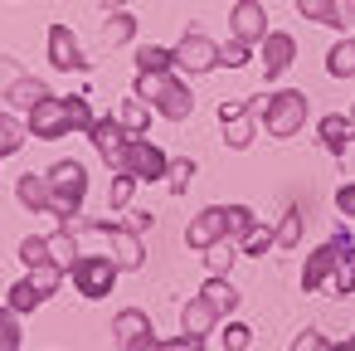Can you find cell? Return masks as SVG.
I'll use <instances>...</instances> for the list:
<instances>
[{"mask_svg":"<svg viewBox=\"0 0 355 351\" xmlns=\"http://www.w3.org/2000/svg\"><path fill=\"white\" fill-rule=\"evenodd\" d=\"M302 117H306V98H302V93H277V98H272V108H268V127H272L277 137L297 132V127H302Z\"/></svg>","mask_w":355,"mask_h":351,"instance_id":"1","label":"cell"},{"mask_svg":"<svg viewBox=\"0 0 355 351\" xmlns=\"http://www.w3.org/2000/svg\"><path fill=\"white\" fill-rule=\"evenodd\" d=\"M49 59H54L59 69H83V64H88V59L78 54V44H73V35H69L64 25H54V30H49Z\"/></svg>","mask_w":355,"mask_h":351,"instance_id":"2","label":"cell"},{"mask_svg":"<svg viewBox=\"0 0 355 351\" xmlns=\"http://www.w3.org/2000/svg\"><path fill=\"white\" fill-rule=\"evenodd\" d=\"M263 6H258V0H243V6L234 10V30H239V40L248 44V40H263Z\"/></svg>","mask_w":355,"mask_h":351,"instance_id":"3","label":"cell"},{"mask_svg":"<svg viewBox=\"0 0 355 351\" xmlns=\"http://www.w3.org/2000/svg\"><path fill=\"white\" fill-rule=\"evenodd\" d=\"M292 64V40L287 35H268V44H263V74H282Z\"/></svg>","mask_w":355,"mask_h":351,"instance_id":"4","label":"cell"},{"mask_svg":"<svg viewBox=\"0 0 355 351\" xmlns=\"http://www.w3.org/2000/svg\"><path fill=\"white\" fill-rule=\"evenodd\" d=\"M78 283H83L88 297H103V288L112 283V268L107 263H78Z\"/></svg>","mask_w":355,"mask_h":351,"instance_id":"5","label":"cell"},{"mask_svg":"<svg viewBox=\"0 0 355 351\" xmlns=\"http://www.w3.org/2000/svg\"><path fill=\"white\" fill-rule=\"evenodd\" d=\"M180 64L185 69H209L214 64V44L209 40H185L180 44Z\"/></svg>","mask_w":355,"mask_h":351,"instance_id":"6","label":"cell"},{"mask_svg":"<svg viewBox=\"0 0 355 351\" xmlns=\"http://www.w3.org/2000/svg\"><path fill=\"white\" fill-rule=\"evenodd\" d=\"M297 10L311 15L316 25H340V6H336V0H297Z\"/></svg>","mask_w":355,"mask_h":351,"instance_id":"7","label":"cell"},{"mask_svg":"<svg viewBox=\"0 0 355 351\" xmlns=\"http://www.w3.org/2000/svg\"><path fill=\"white\" fill-rule=\"evenodd\" d=\"M350 288H355V254L340 239V249H336V293H350Z\"/></svg>","mask_w":355,"mask_h":351,"instance_id":"8","label":"cell"},{"mask_svg":"<svg viewBox=\"0 0 355 351\" xmlns=\"http://www.w3.org/2000/svg\"><path fill=\"white\" fill-rule=\"evenodd\" d=\"M326 69H331L336 79H350V74H355V40H345V44H336V49L326 54Z\"/></svg>","mask_w":355,"mask_h":351,"instance_id":"9","label":"cell"},{"mask_svg":"<svg viewBox=\"0 0 355 351\" xmlns=\"http://www.w3.org/2000/svg\"><path fill=\"white\" fill-rule=\"evenodd\" d=\"M321 137H326V147H331V152H340V147H345V137H350V122L326 117V122H321Z\"/></svg>","mask_w":355,"mask_h":351,"instance_id":"10","label":"cell"},{"mask_svg":"<svg viewBox=\"0 0 355 351\" xmlns=\"http://www.w3.org/2000/svg\"><path fill=\"white\" fill-rule=\"evenodd\" d=\"M54 176H59V190H64L69 200H78V195H83V171H78V166H59Z\"/></svg>","mask_w":355,"mask_h":351,"instance_id":"11","label":"cell"},{"mask_svg":"<svg viewBox=\"0 0 355 351\" xmlns=\"http://www.w3.org/2000/svg\"><path fill=\"white\" fill-rule=\"evenodd\" d=\"M161 108H166L171 117H180V113H190V93H180V88H161Z\"/></svg>","mask_w":355,"mask_h":351,"instance_id":"12","label":"cell"},{"mask_svg":"<svg viewBox=\"0 0 355 351\" xmlns=\"http://www.w3.org/2000/svg\"><path fill=\"white\" fill-rule=\"evenodd\" d=\"M10 103H15V108H35V103H44V88H40V83H20V88L10 93Z\"/></svg>","mask_w":355,"mask_h":351,"instance_id":"13","label":"cell"},{"mask_svg":"<svg viewBox=\"0 0 355 351\" xmlns=\"http://www.w3.org/2000/svg\"><path fill=\"white\" fill-rule=\"evenodd\" d=\"M166 64H171L166 49H141V69H166Z\"/></svg>","mask_w":355,"mask_h":351,"instance_id":"14","label":"cell"},{"mask_svg":"<svg viewBox=\"0 0 355 351\" xmlns=\"http://www.w3.org/2000/svg\"><path fill=\"white\" fill-rule=\"evenodd\" d=\"M20 147V132H15V122H0V152H15Z\"/></svg>","mask_w":355,"mask_h":351,"instance_id":"15","label":"cell"},{"mask_svg":"<svg viewBox=\"0 0 355 351\" xmlns=\"http://www.w3.org/2000/svg\"><path fill=\"white\" fill-rule=\"evenodd\" d=\"M127 35H132V20H127V15H117V20H112V30H107V40H127Z\"/></svg>","mask_w":355,"mask_h":351,"instance_id":"16","label":"cell"},{"mask_svg":"<svg viewBox=\"0 0 355 351\" xmlns=\"http://www.w3.org/2000/svg\"><path fill=\"white\" fill-rule=\"evenodd\" d=\"M336 200H340V210H345V215H355V186H345Z\"/></svg>","mask_w":355,"mask_h":351,"instance_id":"17","label":"cell"},{"mask_svg":"<svg viewBox=\"0 0 355 351\" xmlns=\"http://www.w3.org/2000/svg\"><path fill=\"white\" fill-rule=\"evenodd\" d=\"M350 132H355V113H350Z\"/></svg>","mask_w":355,"mask_h":351,"instance_id":"18","label":"cell"}]
</instances>
